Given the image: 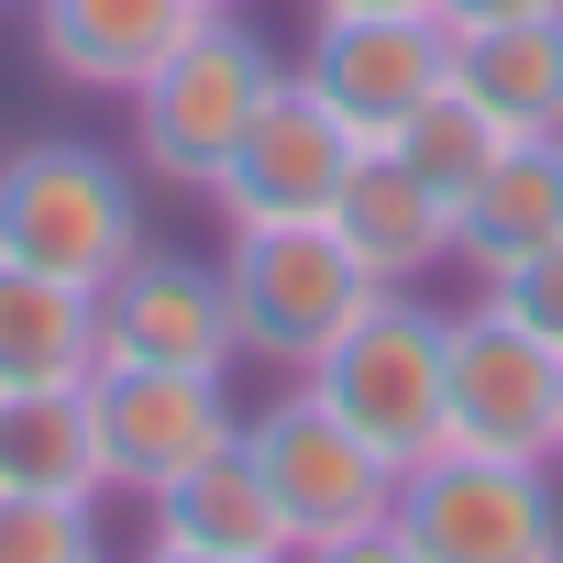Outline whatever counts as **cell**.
Wrapping results in <instances>:
<instances>
[{"label":"cell","instance_id":"6da1fadb","mask_svg":"<svg viewBox=\"0 0 563 563\" xmlns=\"http://www.w3.org/2000/svg\"><path fill=\"white\" fill-rule=\"evenodd\" d=\"M243 453L265 464V497H276V519H288L299 563H365V552H387L398 464L343 409H321L310 376H288L265 409H243Z\"/></svg>","mask_w":563,"mask_h":563},{"label":"cell","instance_id":"7a4b0ae2","mask_svg":"<svg viewBox=\"0 0 563 563\" xmlns=\"http://www.w3.org/2000/svg\"><path fill=\"white\" fill-rule=\"evenodd\" d=\"M387 563H563V464L431 442L398 464Z\"/></svg>","mask_w":563,"mask_h":563},{"label":"cell","instance_id":"3957f363","mask_svg":"<svg viewBox=\"0 0 563 563\" xmlns=\"http://www.w3.org/2000/svg\"><path fill=\"white\" fill-rule=\"evenodd\" d=\"M276 78H288V56H276L243 12H199L177 34V56L133 89V166H144V188H199L210 199Z\"/></svg>","mask_w":563,"mask_h":563},{"label":"cell","instance_id":"277c9868","mask_svg":"<svg viewBox=\"0 0 563 563\" xmlns=\"http://www.w3.org/2000/svg\"><path fill=\"white\" fill-rule=\"evenodd\" d=\"M144 243V166L89 144V133H34L0 155V254L45 265V276H100Z\"/></svg>","mask_w":563,"mask_h":563},{"label":"cell","instance_id":"5b68a950","mask_svg":"<svg viewBox=\"0 0 563 563\" xmlns=\"http://www.w3.org/2000/svg\"><path fill=\"white\" fill-rule=\"evenodd\" d=\"M221 288H232L243 365L310 376V365L332 354V332L376 299V276L354 265V243H343L332 221H232V243H221Z\"/></svg>","mask_w":563,"mask_h":563},{"label":"cell","instance_id":"8992f818","mask_svg":"<svg viewBox=\"0 0 563 563\" xmlns=\"http://www.w3.org/2000/svg\"><path fill=\"white\" fill-rule=\"evenodd\" d=\"M310 387H321V409H343L387 464H420V453L442 442V310H420L409 288H376V299L332 332V354L310 365Z\"/></svg>","mask_w":563,"mask_h":563},{"label":"cell","instance_id":"52a82bcc","mask_svg":"<svg viewBox=\"0 0 563 563\" xmlns=\"http://www.w3.org/2000/svg\"><path fill=\"white\" fill-rule=\"evenodd\" d=\"M563 420V354L508 321L486 288L464 310H442V442L464 453H552Z\"/></svg>","mask_w":563,"mask_h":563},{"label":"cell","instance_id":"ba28073f","mask_svg":"<svg viewBox=\"0 0 563 563\" xmlns=\"http://www.w3.org/2000/svg\"><path fill=\"white\" fill-rule=\"evenodd\" d=\"M89 420H100V475L111 497H155L188 464H210L221 442H243V398L232 376H188V365H89Z\"/></svg>","mask_w":563,"mask_h":563},{"label":"cell","instance_id":"9c48e42d","mask_svg":"<svg viewBox=\"0 0 563 563\" xmlns=\"http://www.w3.org/2000/svg\"><path fill=\"white\" fill-rule=\"evenodd\" d=\"M100 354L122 365H188V376H232L243 332H232V288L221 254H177V243H133L100 276Z\"/></svg>","mask_w":563,"mask_h":563},{"label":"cell","instance_id":"30bf717a","mask_svg":"<svg viewBox=\"0 0 563 563\" xmlns=\"http://www.w3.org/2000/svg\"><path fill=\"white\" fill-rule=\"evenodd\" d=\"M365 144H387L420 100L453 89V23L442 12H310V45L288 56Z\"/></svg>","mask_w":563,"mask_h":563},{"label":"cell","instance_id":"8fae6325","mask_svg":"<svg viewBox=\"0 0 563 563\" xmlns=\"http://www.w3.org/2000/svg\"><path fill=\"white\" fill-rule=\"evenodd\" d=\"M354 166H365V133L288 67L265 89V111H254V133L232 144V166H221V221H332V199L354 188Z\"/></svg>","mask_w":563,"mask_h":563},{"label":"cell","instance_id":"7c38bea8","mask_svg":"<svg viewBox=\"0 0 563 563\" xmlns=\"http://www.w3.org/2000/svg\"><path fill=\"white\" fill-rule=\"evenodd\" d=\"M144 552L155 563H299L288 519L265 497V464L243 442H221L210 464H188L177 486L144 497Z\"/></svg>","mask_w":563,"mask_h":563},{"label":"cell","instance_id":"4fadbf2b","mask_svg":"<svg viewBox=\"0 0 563 563\" xmlns=\"http://www.w3.org/2000/svg\"><path fill=\"white\" fill-rule=\"evenodd\" d=\"M34 12V56L56 89H89V100H133L177 34L199 23V0H23Z\"/></svg>","mask_w":563,"mask_h":563},{"label":"cell","instance_id":"5bb4252c","mask_svg":"<svg viewBox=\"0 0 563 563\" xmlns=\"http://www.w3.org/2000/svg\"><path fill=\"white\" fill-rule=\"evenodd\" d=\"M332 232L354 243V265L376 276V288H420V276L453 254V199L409 166V155H387V144H365V166H354V188L332 199Z\"/></svg>","mask_w":563,"mask_h":563},{"label":"cell","instance_id":"9a60e30c","mask_svg":"<svg viewBox=\"0 0 563 563\" xmlns=\"http://www.w3.org/2000/svg\"><path fill=\"white\" fill-rule=\"evenodd\" d=\"M541 243H563V133H508L486 155V177L464 188V210H453V254L486 288V276H508Z\"/></svg>","mask_w":563,"mask_h":563},{"label":"cell","instance_id":"2e32d148","mask_svg":"<svg viewBox=\"0 0 563 563\" xmlns=\"http://www.w3.org/2000/svg\"><path fill=\"white\" fill-rule=\"evenodd\" d=\"M89 365H100V288L0 254V398L89 387Z\"/></svg>","mask_w":563,"mask_h":563},{"label":"cell","instance_id":"e0dca14e","mask_svg":"<svg viewBox=\"0 0 563 563\" xmlns=\"http://www.w3.org/2000/svg\"><path fill=\"white\" fill-rule=\"evenodd\" d=\"M453 89H464L497 133H563V12L464 23V34H453Z\"/></svg>","mask_w":563,"mask_h":563},{"label":"cell","instance_id":"ac0fdd59","mask_svg":"<svg viewBox=\"0 0 563 563\" xmlns=\"http://www.w3.org/2000/svg\"><path fill=\"white\" fill-rule=\"evenodd\" d=\"M0 486H45V497H111V475H100V420H89V387H34V398H0Z\"/></svg>","mask_w":563,"mask_h":563},{"label":"cell","instance_id":"d6986e66","mask_svg":"<svg viewBox=\"0 0 563 563\" xmlns=\"http://www.w3.org/2000/svg\"><path fill=\"white\" fill-rule=\"evenodd\" d=\"M497 144H508V133H497V122H486V111H475L464 89L420 100V111H409V122L387 133V155H409V166H420V177H431V188H442L453 210H464V188L486 177V155H497Z\"/></svg>","mask_w":563,"mask_h":563},{"label":"cell","instance_id":"ffe728a7","mask_svg":"<svg viewBox=\"0 0 563 563\" xmlns=\"http://www.w3.org/2000/svg\"><path fill=\"white\" fill-rule=\"evenodd\" d=\"M0 563H100V497L0 486Z\"/></svg>","mask_w":563,"mask_h":563},{"label":"cell","instance_id":"44dd1931","mask_svg":"<svg viewBox=\"0 0 563 563\" xmlns=\"http://www.w3.org/2000/svg\"><path fill=\"white\" fill-rule=\"evenodd\" d=\"M486 299H497L508 321H530V332L563 354V243H541V254H519L508 276H486Z\"/></svg>","mask_w":563,"mask_h":563},{"label":"cell","instance_id":"7402d4cb","mask_svg":"<svg viewBox=\"0 0 563 563\" xmlns=\"http://www.w3.org/2000/svg\"><path fill=\"white\" fill-rule=\"evenodd\" d=\"M431 12L464 34V23H530V12H563V0H431Z\"/></svg>","mask_w":563,"mask_h":563},{"label":"cell","instance_id":"603a6c76","mask_svg":"<svg viewBox=\"0 0 563 563\" xmlns=\"http://www.w3.org/2000/svg\"><path fill=\"white\" fill-rule=\"evenodd\" d=\"M310 12H431V0H310Z\"/></svg>","mask_w":563,"mask_h":563},{"label":"cell","instance_id":"cb8c5ba5","mask_svg":"<svg viewBox=\"0 0 563 563\" xmlns=\"http://www.w3.org/2000/svg\"><path fill=\"white\" fill-rule=\"evenodd\" d=\"M199 12H243V0H199Z\"/></svg>","mask_w":563,"mask_h":563},{"label":"cell","instance_id":"d4e9b609","mask_svg":"<svg viewBox=\"0 0 563 563\" xmlns=\"http://www.w3.org/2000/svg\"><path fill=\"white\" fill-rule=\"evenodd\" d=\"M552 464H563V420H552Z\"/></svg>","mask_w":563,"mask_h":563}]
</instances>
